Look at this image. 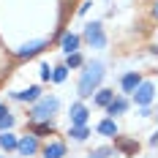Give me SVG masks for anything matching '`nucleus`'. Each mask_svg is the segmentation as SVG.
I'll return each mask as SVG.
<instances>
[{
  "mask_svg": "<svg viewBox=\"0 0 158 158\" xmlns=\"http://www.w3.org/2000/svg\"><path fill=\"white\" fill-rule=\"evenodd\" d=\"M16 153H19L22 158H33L35 153H41V142H38V136H35V134H25V136H19Z\"/></svg>",
  "mask_w": 158,
  "mask_h": 158,
  "instance_id": "nucleus-6",
  "label": "nucleus"
},
{
  "mask_svg": "<svg viewBox=\"0 0 158 158\" xmlns=\"http://www.w3.org/2000/svg\"><path fill=\"white\" fill-rule=\"evenodd\" d=\"M112 153H114L112 147H95V150H93V153H90L87 158H109Z\"/></svg>",
  "mask_w": 158,
  "mask_h": 158,
  "instance_id": "nucleus-22",
  "label": "nucleus"
},
{
  "mask_svg": "<svg viewBox=\"0 0 158 158\" xmlns=\"http://www.w3.org/2000/svg\"><path fill=\"white\" fill-rule=\"evenodd\" d=\"M90 6H93L90 0H82V3H79V8H77V14H79V16H85L87 11H90Z\"/></svg>",
  "mask_w": 158,
  "mask_h": 158,
  "instance_id": "nucleus-24",
  "label": "nucleus"
},
{
  "mask_svg": "<svg viewBox=\"0 0 158 158\" xmlns=\"http://www.w3.org/2000/svg\"><path fill=\"white\" fill-rule=\"evenodd\" d=\"M156 117H158V114H156Z\"/></svg>",
  "mask_w": 158,
  "mask_h": 158,
  "instance_id": "nucleus-29",
  "label": "nucleus"
},
{
  "mask_svg": "<svg viewBox=\"0 0 158 158\" xmlns=\"http://www.w3.org/2000/svg\"><path fill=\"white\" fill-rule=\"evenodd\" d=\"M68 117H71V126H87L90 109L85 106V101H74V104L68 106Z\"/></svg>",
  "mask_w": 158,
  "mask_h": 158,
  "instance_id": "nucleus-7",
  "label": "nucleus"
},
{
  "mask_svg": "<svg viewBox=\"0 0 158 158\" xmlns=\"http://www.w3.org/2000/svg\"><path fill=\"white\" fill-rule=\"evenodd\" d=\"M156 144H158V131L153 134V136H150V147H156Z\"/></svg>",
  "mask_w": 158,
  "mask_h": 158,
  "instance_id": "nucleus-27",
  "label": "nucleus"
},
{
  "mask_svg": "<svg viewBox=\"0 0 158 158\" xmlns=\"http://www.w3.org/2000/svg\"><path fill=\"white\" fill-rule=\"evenodd\" d=\"M150 16L158 22V0H153V6H150Z\"/></svg>",
  "mask_w": 158,
  "mask_h": 158,
  "instance_id": "nucleus-25",
  "label": "nucleus"
},
{
  "mask_svg": "<svg viewBox=\"0 0 158 158\" xmlns=\"http://www.w3.org/2000/svg\"><path fill=\"white\" fill-rule=\"evenodd\" d=\"M68 136H71L74 142H85V139L90 136V128L87 126H68Z\"/></svg>",
  "mask_w": 158,
  "mask_h": 158,
  "instance_id": "nucleus-20",
  "label": "nucleus"
},
{
  "mask_svg": "<svg viewBox=\"0 0 158 158\" xmlns=\"http://www.w3.org/2000/svg\"><path fill=\"white\" fill-rule=\"evenodd\" d=\"M30 134H35V136L41 139V136H55L57 128H55L52 120H41V123H30Z\"/></svg>",
  "mask_w": 158,
  "mask_h": 158,
  "instance_id": "nucleus-14",
  "label": "nucleus"
},
{
  "mask_svg": "<svg viewBox=\"0 0 158 158\" xmlns=\"http://www.w3.org/2000/svg\"><path fill=\"white\" fill-rule=\"evenodd\" d=\"M114 95H117L114 90H109V87H101V90L93 95V104H95V106H101V109H106L112 101H114Z\"/></svg>",
  "mask_w": 158,
  "mask_h": 158,
  "instance_id": "nucleus-17",
  "label": "nucleus"
},
{
  "mask_svg": "<svg viewBox=\"0 0 158 158\" xmlns=\"http://www.w3.org/2000/svg\"><path fill=\"white\" fill-rule=\"evenodd\" d=\"M52 74H55V68H52L49 63L41 65V79H44V82H52Z\"/></svg>",
  "mask_w": 158,
  "mask_h": 158,
  "instance_id": "nucleus-23",
  "label": "nucleus"
},
{
  "mask_svg": "<svg viewBox=\"0 0 158 158\" xmlns=\"http://www.w3.org/2000/svg\"><path fill=\"white\" fill-rule=\"evenodd\" d=\"M65 142H60V139H52V142L41 144V158H65Z\"/></svg>",
  "mask_w": 158,
  "mask_h": 158,
  "instance_id": "nucleus-11",
  "label": "nucleus"
},
{
  "mask_svg": "<svg viewBox=\"0 0 158 158\" xmlns=\"http://www.w3.org/2000/svg\"><path fill=\"white\" fill-rule=\"evenodd\" d=\"M65 79H68V68H65V63L55 65V74H52V82H55V85H63Z\"/></svg>",
  "mask_w": 158,
  "mask_h": 158,
  "instance_id": "nucleus-21",
  "label": "nucleus"
},
{
  "mask_svg": "<svg viewBox=\"0 0 158 158\" xmlns=\"http://www.w3.org/2000/svg\"><path fill=\"white\" fill-rule=\"evenodd\" d=\"M95 131L101 134V136H109V139H114V136H120V128H117V123L112 120V117H104L98 126H95Z\"/></svg>",
  "mask_w": 158,
  "mask_h": 158,
  "instance_id": "nucleus-15",
  "label": "nucleus"
},
{
  "mask_svg": "<svg viewBox=\"0 0 158 158\" xmlns=\"http://www.w3.org/2000/svg\"><path fill=\"white\" fill-rule=\"evenodd\" d=\"M49 44H52V38H38V41H30V44H25V47L16 49L14 57H16V60H30V57H35V55H41Z\"/></svg>",
  "mask_w": 158,
  "mask_h": 158,
  "instance_id": "nucleus-4",
  "label": "nucleus"
},
{
  "mask_svg": "<svg viewBox=\"0 0 158 158\" xmlns=\"http://www.w3.org/2000/svg\"><path fill=\"white\" fill-rule=\"evenodd\" d=\"M142 82H144V77L139 71H126V74L120 77V90H123V95H134V90H136Z\"/></svg>",
  "mask_w": 158,
  "mask_h": 158,
  "instance_id": "nucleus-8",
  "label": "nucleus"
},
{
  "mask_svg": "<svg viewBox=\"0 0 158 158\" xmlns=\"http://www.w3.org/2000/svg\"><path fill=\"white\" fill-rule=\"evenodd\" d=\"M14 128V114L6 104H0V131H11Z\"/></svg>",
  "mask_w": 158,
  "mask_h": 158,
  "instance_id": "nucleus-18",
  "label": "nucleus"
},
{
  "mask_svg": "<svg viewBox=\"0 0 158 158\" xmlns=\"http://www.w3.org/2000/svg\"><path fill=\"white\" fill-rule=\"evenodd\" d=\"M0 158H6V156H0Z\"/></svg>",
  "mask_w": 158,
  "mask_h": 158,
  "instance_id": "nucleus-28",
  "label": "nucleus"
},
{
  "mask_svg": "<svg viewBox=\"0 0 158 158\" xmlns=\"http://www.w3.org/2000/svg\"><path fill=\"white\" fill-rule=\"evenodd\" d=\"M57 112H60V98L57 95H41L35 104H30V109H27V123L55 120Z\"/></svg>",
  "mask_w": 158,
  "mask_h": 158,
  "instance_id": "nucleus-2",
  "label": "nucleus"
},
{
  "mask_svg": "<svg viewBox=\"0 0 158 158\" xmlns=\"http://www.w3.org/2000/svg\"><path fill=\"white\" fill-rule=\"evenodd\" d=\"M79 47H82V35H79V33L65 30L63 35H60V49H63V55H74V52H79Z\"/></svg>",
  "mask_w": 158,
  "mask_h": 158,
  "instance_id": "nucleus-9",
  "label": "nucleus"
},
{
  "mask_svg": "<svg viewBox=\"0 0 158 158\" xmlns=\"http://www.w3.org/2000/svg\"><path fill=\"white\" fill-rule=\"evenodd\" d=\"M63 63H65V68H68V71H77V68H82L87 60H85V55H82V52H74V55H65Z\"/></svg>",
  "mask_w": 158,
  "mask_h": 158,
  "instance_id": "nucleus-19",
  "label": "nucleus"
},
{
  "mask_svg": "<svg viewBox=\"0 0 158 158\" xmlns=\"http://www.w3.org/2000/svg\"><path fill=\"white\" fill-rule=\"evenodd\" d=\"M16 144H19V136L11 134V131H0V150L3 153H14Z\"/></svg>",
  "mask_w": 158,
  "mask_h": 158,
  "instance_id": "nucleus-16",
  "label": "nucleus"
},
{
  "mask_svg": "<svg viewBox=\"0 0 158 158\" xmlns=\"http://www.w3.org/2000/svg\"><path fill=\"white\" fill-rule=\"evenodd\" d=\"M104 77H106L104 63H101V60H87V63L82 65V74H79V82H77L79 98H93V95L101 90Z\"/></svg>",
  "mask_w": 158,
  "mask_h": 158,
  "instance_id": "nucleus-1",
  "label": "nucleus"
},
{
  "mask_svg": "<svg viewBox=\"0 0 158 158\" xmlns=\"http://www.w3.org/2000/svg\"><path fill=\"white\" fill-rule=\"evenodd\" d=\"M153 112H150V106H139V117H150Z\"/></svg>",
  "mask_w": 158,
  "mask_h": 158,
  "instance_id": "nucleus-26",
  "label": "nucleus"
},
{
  "mask_svg": "<svg viewBox=\"0 0 158 158\" xmlns=\"http://www.w3.org/2000/svg\"><path fill=\"white\" fill-rule=\"evenodd\" d=\"M114 150L123 153V156H136L139 153V142L128 139V136H114Z\"/></svg>",
  "mask_w": 158,
  "mask_h": 158,
  "instance_id": "nucleus-12",
  "label": "nucleus"
},
{
  "mask_svg": "<svg viewBox=\"0 0 158 158\" xmlns=\"http://www.w3.org/2000/svg\"><path fill=\"white\" fill-rule=\"evenodd\" d=\"M14 101H22V104H35L38 98H41V87L38 85H33V87H27V90H19V93H8Z\"/></svg>",
  "mask_w": 158,
  "mask_h": 158,
  "instance_id": "nucleus-13",
  "label": "nucleus"
},
{
  "mask_svg": "<svg viewBox=\"0 0 158 158\" xmlns=\"http://www.w3.org/2000/svg\"><path fill=\"white\" fill-rule=\"evenodd\" d=\"M82 41L93 49H104L106 47V33H104V25L101 22H87L85 25V33H82Z\"/></svg>",
  "mask_w": 158,
  "mask_h": 158,
  "instance_id": "nucleus-3",
  "label": "nucleus"
},
{
  "mask_svg": "<svg viewBox=\"0 0 158 158\" xmlns=\"http://www.w3.org/2000/svg\"><path fill=\"white\" fill-rule=\"evenodd\" d=\"M153 98H156V85H153V82H147V79H144L142 85L134 90V95H131V101H134L136 106H150V104H153Z\"/></svg>",
  "mask_w": 158,
  "mask_h": 158,
  "instance_id": "nucleus-5",
  "label": "nucleus"
},
{
  "mask_svg": "<svg viewBox=\"0 0 158 158\" xmlns=\"http://www.w3.org/2000/svg\"><path fill=\"white\" fill-rule=\"evenodd\" d=\"M128 106H131V101H128L126 95H114V101L106 106V117L117 120V117H123V114L128 112Z\"/></svg>",
  "mask_w": 158,
  "mask_h": 158,
  "instance_id": "nucleus-10",
  "label": "nucleus"
}]
</instances>
